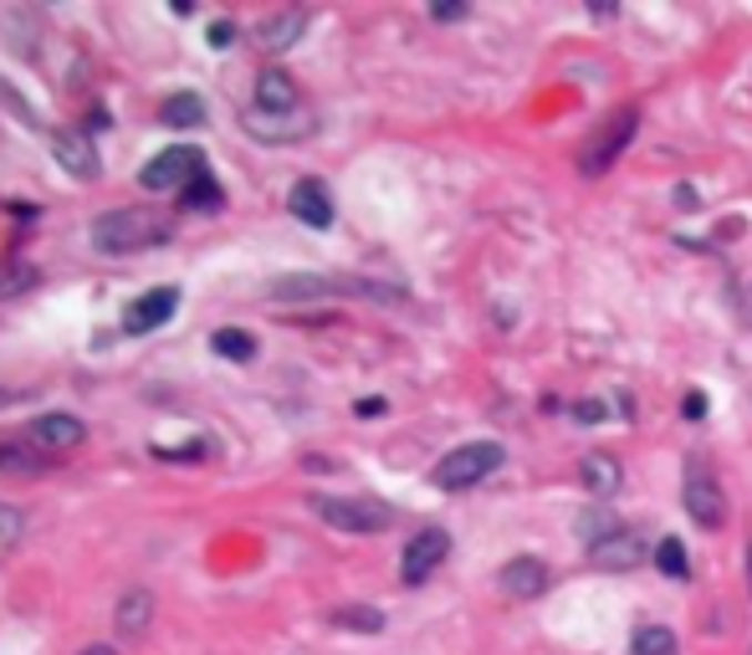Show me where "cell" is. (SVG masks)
<instances>
[{"label": "cell", "instance_id": "obj_1", "mask_svg": "<svg viewBox=\"0 0 752 655\" xmlns=\"http://www.w3.org/2000/svg\"><path fill=\"white\" fill-rule=\"evenodd\" d=\"M174 236V221L170 215L149 211V205H129V211H108L93 221V246L103 256H133V252H149V246L170 242Z\"/></svg>", "mask_w": 752, "mask_h": 655}, {"label": "cell", "instance_id": "obj_12", "mask_svg": "<svg viewBox=\"0 0 752 655\" xmlns=\"http://www.w3.org/2000/svg\"><path fill=\"white\" fill-rule=\"evenodd\" d=\"M52 154L67 174H78V180H98V149H93V134H82V129H67V134L52 139Z\"/></svg>", "mask_w": 752, "mask_h": 655}, {"label": "cell", "instance_id": "obj_7", "mask_svg": "<svg viewBox=\"0 0 752 655\" xmlns=\"http://www.w3.org/2000/svg\"><path fill=\"white\" fill-rule=\"evenodd\" d=\"M687 512L701 522V528H722L726 522V497H722L717 477L701 467V461H691L687 467Z\"/></svg>", "mask_w": 752, "mask_h": 655}, {"label": "cell", "instance_id": "obj_26", "mask_svg": "<svg viewBox=\"0 0 752 655\" xmlns=\"http://www.w3.org/2000/svg\"><path fill=\"white\" fill-rule=\"evenodd\" d=\"M634 655H675V635L665 625H646L634 635Z\"/></svg>", "mask_w": 752, "mask_h": 655}, {"label": "cell", "instance_id": "obj_35", "mask_svg": "<svg viewBox=\"0 0 752 655\" xmlns=\"http://www.w3.org/2000/svg\"><path fill=\"white\" fill-rule=\"evenodd\" d=\"M82 655H113V645H88Z\"/></svg>", "mask_w": 752, "mask_h": 655}, {"label": "cell", "instance_id": "obj_36", "mask_svg": "<svg viewBox=\"0 0 752 655\" xmlns=\"http://www.w3.org/2000/svg\"><path fill=\"white\" fill-rule=\"evenodd\" d=\"M0 293H6V282H0Z\"/></svg>", "mask_w": 752, "mask_h": 655}, {"label": "cell", "instance_id": "obj_33", "mask_svg": "<svg viewBox=\"0 0 752 655\" xmlns=\"http://www.w3.org/2000/svg\"><path fill=\"white\" fill-rule=\"evenodd\" d=\"M573 415H579L583 426H599V420H604V410H599L595 400H589V405H579V410H573Z\"/></svg>", "mask_w": 752, "mask_h": 655}, {"label": "cell", "instance_id": "obj_18", "mask_svg": "<svg viewBox=\"0 0 752 655\" xmlns=\"http://www.w3.org/2000/svg\"><path fill=\"white\" fill-rule=\"evenodd\" d=\"M113 620H119L123 635H144V630L154 625V594H149V589H129L119 600V615Z\"/></svg>", "mask_w": 752, "mask_h": 655}, {"label": "cell", "instance_id": "obj_30", "mask_svg": "<svg viewBox=\"0 0 752 655\" xmlns=\"http://www.w3.org/2000/svg\"><path fill=\"white\" fill-rule=\"evenodd\" d=\"M430 16H436V21H461L466 6L461 0H440V6H430Z\"/></svg>", "mask_w": 752, "mask_h": 655}, {"label": "cell", "instance_id": "obj_10", "mask_svg": "<svg viewBox=\"0 0 752 655\" xmlns=\"http://www.w3.org/2000/svg\"><path fill=\"white\" fill-rule=\"evenodd\" d=\"M27 436L41 446V451H78V446L88 441V426H82L78 415L52 410V415H37Z\"/></svg>", "mask_w": 752, "mask_h": 655}, {"label": "cell", "instance_id": "obj_20", "mask_svg": "<svg viewBox=\"0 0 752 655\" xmlns=\"http://www.w3.org/2000/svg\"><path fill=\"white\" fill-rule=\"evenodd\" d=\"M328 293H338V282L313 277V272H303V277H277V282H272V297H277V303H297V297H328Z\"/></svg>", "mask_w": 752, "mask_h": 655}, {"label": "cell", "instance_id": "obj_29", "mask_svg": "<svg viewBox=\"0 0 752 655\" xmlns=\"http://www.w3.org/2000/svg\"><path fill=\"white\" fill-rule=\"evenodd\" d=\"M205 37H211L215 52H225V47L236 41V27H231V21H211V31H205Z\"/></svg>", "mask_w": 752, "mask_h": 655}, {"label": "cell", "instance_id": "obj_2", "mask_svg": "<svg viewBox=\"0 0 752 655\" xmlns=\"http://www.w3.org/2000/svg\"><path fill=\"white\" fill-rule=\"evenodd\" d=\"M313 512L328 522V528L354 533V538H374L395 522V508L379 502V497H313Z\"/></svg>", "mask_w": 752, "mask_h": 655}, {"label": "cell", "instance_id": "obj_17", "mask_svg": "<svg viewBox=\"0 0 752 655\" xmlns=\"http://www.w3.org/2000/svg\"><path fill=\"white\" fill-rule=\"evenodd\" d=\"M579 477H583V487H589V492H595V497H614V492H620V482H624L620 461H614V456H604V451L583 456Z\"/></svg>", "mask_w": 752, "mask_h": 655}, {"label": "cell", "instance_id": "obj_32", "mask_svg": "<svg viewBox=\"0 0 752 655\" xmlns=\"http://www.w3.org/2000/svg\"><path fill=\"white\" fill-rule=\"evenodd\" d=\"M687 420H707V395H697V389L687 395Z\"/></svg>", "mask_w": 752, "mask_h": 655}, {"label": "cell", "instance_id": "obj_21", "mask_svg": "<svg viewBox=\"0 0 752 655\" xmlns=\"http://www.w3.org/2000/svg\"><path fill=\"white\" fill-rule=\"evenodd\" d=\"M333 625H338V630H358V635H379L384 615H379V610H369V604H344V610H333Z\"/></svg>", "mask_w": 752, "mask_h": 655}, {"label": "cell", "instance_id": "obj_9", "mask_svg": "<svg viewBox=\"0 0 752 655\" xmlns=\"http://www.w3.org/2000/svg\"><path fill=\"white\" fill-rule=\"evenodd\" d=\"M646 538L640 533H630V528H620V533H609L604 543H595L589 549V563L595 569H604V574H624V569H640L646 563Z\"/></svg>", "mask_w": 752, "mask_h": 655}, {"label": "cell", "instance_id": "obj_4", "mask_svg": "<svg viewBox=\"0 0 752 655\" xmlns=\"http://www.w3.org/2000/svg\"><path fill=\"white\" fill-rule=\"evenodd\" d=\"M634 129H640V113H634V108L609 113V119L599 123L595 134H589V144L579 149V170H583V174H604L609 164L624 154V144L634 139Z\"/></svg>", "mask_w": 752, "mask_h": 655}, {"label": "cell", "instance_id": "obj_34", "mask_svg": "<svg viewBox=\"0 0 752 655\" xmlns=\"http://www.w3.org/2000/svg\"><path fill=\"white\" fill-rule=\"evenodd\" d=\"M675 201H681V211H697V190L681 185V190H675Z\"/></svg>", "mask_w": 752, "mask_h": 655}, {"label": "cell", "instance_id": "obj_24", "mask_svg": "<svg viewBox=\"0 0 752 655\" xmlns=\"http://www.w3.org/2000/svg\"><path fill=\"white\" fill-rule=\"evenodd\" d=\"M180 195H185L190 211H221V185L211 180V170H200L195 180H190V185L180 190Z\"/></svg>", "mask_w": 752, "mask_h": 655}, {"label": "cell", "instance_id": "obj_3", "mask_svg": "<svg viewBox=\"0 0 752 655\" xmlns=\"http://www.w3.org/2000/svg\"><path fill=\"white\" fill-rule=\"evenodd\" d=\"M497 467H501V446L497 441H466V446H456V451L440 456L436 487L440 492H466V487L487 482Z\"/></svg>", "mask_w": 752, "mask_h": 655}, {"label": "cell", "instance_id": "obj_19", "mask_svg": "<svg viewBox=\"0 0 752 655\" xmlns=\"http://www.w3.org/2000/svg\"><path fill=\"white\" fill-rule=\"evenodd\" d=\"M159 123H164V129H200V123H205V103H200L195 93H174L159 103Z\"/></svg>", "mask_w": 752, "mask_h": 655}, {"label": "cell", "instance_id": "obj_27", "mask_svg": "<svg viewBox=\"0 0 752 655\" xmlns=\"http://www.w3.org/2000/svg\"><path fill=\"white\" fill-rule=\"evenodd\" d=\"M609 533H620V522L609 518V512H583V518H579V538L589 543V549H595V543H604Z\"/></svg>", "mask_w": 752, "mask_h": 655}, {"label": "cell", "instance_id": "obj_16", "mask_svg": "<svg viewBox=\"0 0 752 655\" xmlns=\"http://www.w3.org/2000/svg\"><path fill=\"white\" fill-rule=\"evenodd\" d=\"M246 134L251 139H277V144H292V139H307V119L303 113H292V119H272L262 108H251L246 113Z\"/></svg>", "mask_w": 752, "mask_h": 655}, {"label": "cell", "instance_id": "obj_31", "mask_svg": "<svg viewBox=\"0 0 752 655\" xmlns=\"http://www.w3.org/2000/svg\"><path fill=\"white\" fill-rule=\"evenodd\" d=\"M384 410H389V405H384V400H358V405H354V415H358V420H379Z\"/></svg>", "mask_w": 752, "mask_h": 655}, {"label": "cell", "instance_id": "obj_14", "mask_svg": "<svg viewBox=\"0 0 752 655\" xmlns=\"http://www.w3.org/2000/svg\"><path fill=\"white\" fill-rule=\"evenodd\" d=\"M256 108H262V113H272V119H292V113L303 108L297 82H292L287 72H262V78H256Z\"/></svg>", "mask_w": 752, "mask_h": 655}, {"label": "cell", "instance_id": "obj_22", "mask_svg": "<svg viewBox=\"0 0 752 655\" xmlns=\"http://www.w3.org/2000/svg\"><path fill=\"white\" fill-rule=\"evenodd\" d=\"M21 538H27V512L11 508V502H0V559H11L21 549Z\"/></svg>", "mask_w": 752, "mask_h": 655}, {"label": "cell", "instance_id": "obj_11", "mask_svg": "<svg viewBox=\"0 0 752 655\" xmlns=\"http://www.w3.org/2000/svg\"><path fill=\"white\" fill-rule=\"evenodd\" d=\"M287 205H292V215H297L303 226H313V231H328L333 226V195H328V185H323V180H297V185H292V195H287Z\"/></svg>", "mask_w": 752, "mask_h": 655}, {"label": "cell", "instance_id": "obj_8", "mask_svg": "<svg viewBox=\"0 0 752 655\" xmlns=\"http://www.w3.org/2000/svg\"><path fill=\"white\" fill-rule=\"evenodd\" d=\"M174 308H180L174 287H154V293L133 297L129 308H123V334H154V328H164L174 318Z\"/></svg>", "mask_w": 752, "mask_h": 655}, {"label": "cell", "instance_id": "obj_13", "mask_svg": "<svg viewBox=\"0 0 752 655\" xmlns=\"http://www.w3.org/2000/svg\"><path fill=\"white\" fill-rule=\"evenodd\" d=\"M542 589H548V569H542V559H512L501 563V594L507 600H538Z\"/></svg>", "mask_w": 752, "mask_h": 655}, {"label": "cell", "instance_id": "obj_5", "mask_svg": "<svg viewBox=\"0 0 752 655\" xmlns=\"http://www.w3.org/2000/svg\"><path fill=\"white\" fill-rule=\"evenodd\" d=\"M200 170H205V160H200L195 149H164V154H154V160L139 170V185L164 195V190H185Z\"/></svg>", "mask_w": 752, "mask_h": 655}, {"label": "cell", "instance_id": "obj_6", "mask_svg": "<svg viewBox=\"0 0 752 655\" xmlns=\"http://www.w3.org/2000/svg\"><path fill=\"white\" fill-rule=\"evenodd\" d=\"M450 553V533L446 528H425V533H415L405 543V559H399V579L405 584H425V579L436 574L440 563H446Z\"/></svg>", "mask_w": 752, "mask_h": 655}, {"label": "cell", "instance_id": "obj_25", "mask_svg": "<svg viewBox=\"0 0 752 655\" xmlns=\"http://www.w3.org/2000/svg\"><path fill=\"white\" fill-rule=\"evenodd\" d=\"M656 569L665 579H691V559H687V543L681 538H665L656 549Z\"/></svg>", "mask_w": 752, "mask_h": 655}, {"label": "cell", "instance_id": "obj_23", "mask_svg": "<svg viewBox=\"0 0 752 655\" xmlns=\"http://www.w3.org/2000/svg\"><path fill=\"white\" fill-rule=\"evenodd\" d=\"M211 348H215V354H221V359H236V364L256 359V338H251V334H241V328H221V334L211 338Z\"/></svg>", "mask_w": 752, "mask_h": 655}, {"label": "cell", "instance_id": "obj_15", "mask_svg": "<svg viewBox=\"0 0 752 655\" xmlns=\"http://www.w3.org/2000/svg\"><path fill=\"white\" fill-rule=\"evenodd\" d=\"M303 31H307V11H282V16H266L262 27H256V41H262L266 52H287Z\"/></svg>", "mask_w": 752, "mask_h": 655}, {"label": "cell", "instance_id": "obj_28", "mask_svg": "<svg viewBox=\"0 0 752 655\" xmlns=\"http://www.w3.org/2000/svg\"><path fill=\"white\" fill-rule=\"evenodd\" d=\"M37 467H41L37 456H21L16 446L0 441V471H21V477H27V471H37Z\"/></svg>", "mask_w": 752, "mask_h": 655}]
</instances>
